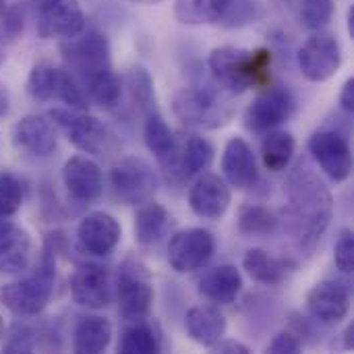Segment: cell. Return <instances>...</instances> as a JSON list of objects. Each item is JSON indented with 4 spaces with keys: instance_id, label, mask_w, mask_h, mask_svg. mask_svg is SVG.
Here are the masks:
<instances>
[{
    "instance_id": "obj_13",
    "label": "cell",
    "mask_w": 354,
    "mask_h": 354,
    "mask_svg": "<svg viewBox=\"0 0 354 354\" xmlns=\"http://www.w3.org/2000/svg\"><path fill=\"white\" fill-rule=\"evenodd\" d=\"M50 118L58 124L66 139L87 156H100L108 145V131L100 118L85 114L81 110H50Z\"/></svg>"
},
{
    "instance_id": "obj_30",
    "label": "cell",
    "mask_w": 354,
    "mask_h": 354,
    "mask_svg": "<svg viewBox=\"0 0 354 354\" xmlns=\"http://www.w3.org/2000/svg\"><path fill=\"white\" fill-rule=\"evenodd\" d=\"M232 0H176L174 17L183 25H212L222 23Z\"/></svg>"
},
{
    "instance_id": "obj_2",
    "label": "cell",
    "mask_w": 354,
    "mask_h": 354,
    "mask_svg": "<svg viewBox=\"0 0 354 354\" xmlns=\"http://www.w3.org/2000/svg\"><path fill=\"white\" fill-rule=\"evenodd\" d=\"M207 66L222 89L230 93H245L251 87L270 85L272 52L220 46L209 52Z\"/></svg>"
},
{
    "instance_id": "obj_39",
    "label": "cell",
    "mask_w": 354,
    "mask_h": 354,
    "mask_svg": "<svg viewBox=\"0 0 354 354\" xmlns=\"http://www.w3.org/2000/svg\"><path fill=\"white\" fill-rule=\"evenodd\" d=\"M303 351V342L297 334L292 332H280L270 344L268 353L272 354H299Z\"/></svg>"
},
{
    "instance_id": "obj_20",
    "label": "cell",
    "mask_w": 354,
    "mask_h": 354,
    "mask_svg": "<svg viewBox=\"0 0 354 354\" xmlns=\"http://www.w3.org/2000/svg\"><path fill=\"white\" fill-rule=\"evenodd\" d=\"M71 297L77 305L85 309H104L112 301V290H110V278L108 272L97 268V266H85L73 272L68 280Z\"/></svg>"
},
{
    "instance_id": "obj_5",
    "label": "cell",
    "mask_w": 354,
    "mask_h": 354,
    "mask_svg": "<svg viewBox=\"0 0 354 354\" xmlns=\"http://www.w3.org/2000/svg\"><path fill=\"white\" fill-rule=\"evenodd\" d=\"M110 183L114 195L124 205H143L151 201L158 193V176L153 168L137 156L120 158L110 172Z\"/></svg>"
},
{
    "instance_id": "obj_14",
    "label": "cell",
    "mask_w": 354,
    "mask_h": 354,
    "mask_svg": "<svg viewBox=\"0 0 354 354\" xmlns=\"http://www.w3.org/2000/svg\"><path fill=\"white\" fill-rule=\"evenodd\" d=\"M309 315L324 326H338L351 311V288L340 280H322L307 295Z\"/></svg>"
},
{
    "instance_id": "obj_22",
    "label": "cell",
    "mask_w": 354,
    "mask_h": 354,
    "mask_svg": "<svg viewBox=\"0 0 354 354\" xmlns=\"http://www.w3.org/2000/svg\"><path fill=\"white\" fill-rule=\"evenodd\" d=\"M31 261V236L12 222H0V274H21Z\"/></svg>"
},
{
    "instance_id": "obj_11",
    "label": "cell",
    "mask_w": 354,
    "mask_h": 354,
    "mask_svg": "<svg viewBox=\"0 0 354 354\" xmlns=\"http://www.w3.org/2000/svg\"><path fill=\"white\" fill-rule=\"evenodd\" d=\"M62 52L68 60V64L73 66V75L79 83H83L85 79L112 68V60H110V44L108 37L95 29L87 31L85 35H77L71 37V44L62 46Z\"/></svg>"
},
{
    "instance_id": "obj_42",
    "label": "cell",
    "mask_w": 354,
    "mask_h": 354,
    "mask_svg": "<svg viewBox=\"0 0 354 354\" xmlns=\"http://www.w3.org/2000/svg\"><path fill=\"white\" fill-rule=\"evenodd\" d=\"M340 108L348 114L354 112V79H346L344 85H342V91H340Z\"/></svg>"
},
{
    "instance_id": "obj_28",
    "label": "cell",
    "mask_w": 354,
    "mask_h": 354,
    "mask_svg": "<svg viewBox=\"0 0 354 354\" xmlns=\"http://www.w3.org/2000/svg\"><path fill=\"white\" fill-rule=\"evenodd\" d=\"M143 137H145L147 149L156 156V160L164 168L174 158L176 147H178V139L172 133V129L168 127V122L162 118V114H158V112L147 114L145 127H143Z\"/></svg>"
},
{
    "instance_id": "obj_4",
    "label": "cell",
    "mask_w": 354,
    "mask_h": 354,
    "mask_svg": "<svg viewBox=\"0 0 354 354\" xmlns=\"http://www.w3.org/2000/svg\"><path fill=\"white\" fill-rule=\"evenodd\" d=\"M116 297H118V313L124 322H141L147 319L153 307L156 290L147 268L139 259H124L118 270L116 280Z\"/></svg>"
},
{
    "instance_id": "obj_44",
    "label": "cell",
    "mask_w": 354,
    "mask_h": 354,
    "mask_svg": "<svg viewBox=\"0 0 354 354\" xmlns=\"http://www.w3.org/2000/svg\"><path fill=\"white\" fill-rule=\"evenodd\" d=\"M354 324H348L346 332H344V348L346 351H353L354 348Z\"/></svg>"
},
{
    "instance_id": "obj_25",
    "label": "cell",
    "mask_w": 354,
    "mask_h": 354,
    "mask_svg": "<svg viewBox=\"0 0 354 354\" xmlns=\"http://www.w3.org/2000/svg\"><path fill=\"white\" fill-rule=\"evenodd\" d=\"M243 268L251 280L263 286L282 284L290 272V263L286 259H280L266 249H249L243 257Z\"/></svg>"
},
{
    "instance_id": "obj_3",
    "label": "cell",
    "mask_w": 354,
    "mask_h": 354,
    "mask_svg": "<svg viewBox=\"0 0 354 354\" xmlns=\"http://www.w3.org/2000/svg\"><path fill=\"white\" fill-rule=\"evenodd\" d=\"M56 282V268L50 251L44 253L39 268L21 280L0 286V303L19 319L37 317L50 303Z\"/></svg>"
},
{
    "instance_id": "obj_37",
    "label": "cell",
    "mask_w": 354,
    "mask_h": 354,
    "mask_svg": "<svg viewBox=\"0 0 354 354\" xmlns=\"http://www.w3.org/2000/svg\"><path fill=\"white\" fill-rule=\"evenodd\" d=\"M4 344L2 351L4 353H31L37 346V336L35 330L27 324L17 322L8 334H4Z\"/></svg>"
},
{
    "instance_id": "obj_31",
    "label": "cell",
    "mask_w": 354,
    "mask_h": 354,
    "mask_svg": "<svg viewBox=\"0 0 354 354\" xmlns=\"http://www.w3.org/2000/svg\"><path fill=\"white\" fill-rule=\"evenodd\" d=\"M81 87H83L85 95L102 108H114V106H118V102L122 97V81L112 68L85 79L81 83Z\"/></svg>"
},
{
    "instance_id": "obj_36",
    "label": "cell",
    "mask_w": 354,
    "mask_h": 354,
    "mask_svg": "<svg viewBox=\"0 0 354 354\" xmlns=\"http://www.w3.org/2000/svg\"><path fill=\"white\" fill-rule=\"evenodd\" d=\"M334 15V0H301V21L307 29L319 31Z\"/></svg>"
},
{
    "instance_id": "obj_43",
    "label": "cell",
    "mask_w": 354,
    "mask_h": 354,
    "mask_svg": "<svg viewBox=\"0 0 354 354\" xmlns=\"http://www.w3.org/2000/svg\"><path fill=\"white\" fill-rule=\"evenodd\" d=\"M8 110H10V95H8L6 85L0 81V118H2V116H6V114H8Z\"/></svg>"
},
{
    "instance_id": "obj_19",
    "label": "cell",
    "mask_w": 354,
    "mask_h": 354,
    "mask_svg": "<svg viewBox=\"0 0 354 354\" xmlns=\"http://www.w3.org/2000/svg\"><path fill=\"white\" fill-rule=\"evenodd\" d=\"M212 160H214L212 143L199 135H189L183 141H178L176 153L164 166V172L168 178L180 183V180H187L195 174L203 172L205 168H209Z\"/></svg>"
},
{
    "instance_id": "obj_24",
    "label": "cell",
    "mask_w": 354,
    "mask_h": 354,
    "mask_svg": "<svg viewBox=\"0 0 354 354\" xmlns=\"http://www.w3.org/2000/svg\"><path fill=\"white\" fill-rule=\"evenodd\" d=\"M185 328L193 342L212 348L226 334V317L214 305H197L187 311Z\"/></svg>"
},
{
    "instance_id": "obj_40",
    "label": "cell",
    "mask_w": 354,
    "mask_h": 354,
    "mask_svg": "<svg viewBox=\"0 0 354 354\" xmlns=\"http://www.w3.org/2000/svg\"><path fill=\"white\" fill-rule=\"evenodd\" d=\"M0 19H2L0 33L4 35V39L8 44L15 41L21 35V31H23V15L19 12V8H6Z\"/></svg>"
},
{
    "instance_id": "obj_8",
    "label": "cell",
    "mask_w": 354,
    "mask_h": 354,
    "mask_svg": "<svg viewBox=\"0 0 354 354\" xmlns=\"http://www.w3.org/2000/svg\"><path fill=\"white\" fill-rule=\"evenodd\" d=\"M297 62L305 79L313 83H324L332 79L342 64L340 41L332 33L319 29L299 48Z\"/></svg>"
},
{
    "instance_id": "obj_27",
    "label": "cell",
    "mask_w": 354,
    "mask_h": 354,
    "mask_svg": "<svg viewBox=\"0 0 354 354\" xmlns=\"http://www.w3.org/2000/svg\"><path fill=\"white\" fill-rule=\"evenodd\" d=\"M112 342V326L100 315L83 317L73 334V348L79 354L104 353Z\"/></svg>"
},
{
    "instance_id": "obj_16",
    "label": "cell",
    "mask_w": 354,
    "mask_h": 354,
    "mask_svg": "<svg viewBox=\"0 0 354 354\" xmlns=\"http://www.w3.org/2000/svg\"><path fill=\"white\" fill-rule=\"evenodd\" d=\"M230 203V185L218 174H201L189 191V205L193 214L203 220H220L228 212Z\"/></svg>"
},
{
    "instance_id": "obj_15",
    "label": "cell",
    "mask_w": 354,
    "mask_h": 354,
    "mask_svg": "<svg viewBox=\"0 0 354 354\" xmlns=\"http://www.w3.org/2000/svg\"><path fill=\"white\" fill-rule=\"evenodd\" d=\"M122 236V228L118 220L108 212H91L87 214L77 228V245L83 253L93 257L110 255Z\"/></svg>"
},
{
    "instance_id": "obj_7",
    "label": "cell",
    "mask_w": 354,
    "mask_h": 354,
    "mask_svg": "<svg viewBox=\"0 0 354 354\" xmlns=\"http://www.w3.org/2000/svg\"><path fill=\"white\" fill-rule=\"evenodd\" d=\"M297 110L292 91L284 85H266L245 112V124L253 133H268L284 124Z\"/></svg>"
},
{
    "instance_id": "obj_41",
    "label": "cell",
    "mask_w": 354,
    "mask_h": 354,
    "mask_svg": "<svg viewBox=\"0 0 354 354\" xmlns=\"http://www.w3.org/2000/svg\"><path fill=\"white\" fill-rule=\"evenodd\" d=\"M212 351L214 353H224V354H249L251 353V348L247 346V344H243V342H239V340H218L214 346H212Z\"/></svg>"
},
{
    "instance_id": "obj_17",
    "label": "cell",
    "mask_w": 354,
    "mask_h": 354,
    "mask_svg": "<svg viewBox=\"0 0 354 354\" xmlns=\"http://www.w3.org/2000/svg\"><path fill=\"white\" fill-rule=\"evenodd\" d=\"M222 174L224 180L239 191H247L257 185L259 180L257 158L247 139L243 137L228 139L222 153Z\"/></svg>"
},
{
    "instance_id": "obj_32",
    "label": "cell",
    "mask_w": 354,
    "mask_h": 354,
    "mask_svg": "<svg viewBox=\"0 0 354 354\" xmlns=\"http://www.w3.org/2000/svg\"><path fill=\"white\" fill-rule=\"evenodd\" d=\"M280 226L278 216L263 205H245L239 212V230L243 236L249 239H263L272 236Z\"/></svg>"
},
{
    "instance_id": "obj_34",
    "label": "cell",
    "mask_w": 354,
    "mask_h": 354,
    "mask_svg": "<svg viewBox=\"0 0 354 354\" xmlns=\"http://www.w3.org/2000/svg\"><path fill=\"white\" fill-rule=\"evenodd\" d=\"M62 68L52 66L48 62H39L31 68L27 77V93L35 102H52L56 100V89L60 81Z\"/></svg>"
},
{
    "instance_id": "obj_48",
    "label": "cell",
    "mask_w": 354,
    "mask_h": 354,
    "mask_svg": "<svg viewBox=\"0 0 354 354\" xmlns=\"http://www.w3.org/2000/svg\"><path fill=\"white\" fill-rule=\"evenodd\" d=\"M4 10H6V0H0V17H2Z\"/></svg>"
},
{
    "instance_id": "obj_21",
    "label": "cell",
    "mask_w": 354,
    "mask_h": 354,
    "mask_svg": "<svg viewBox=\"0 0 354 354\" xmlns=\"http://www.w3.org/2000/svg\"><path fill=\"white\" fill-rule=\"evenodd\" d=\"M12 143L31 156L48 158L50 153H54V149L58 145L54 122L39 114H27L15 124Z\"/></svg>"
},
{
    "instance_id": "obj_38",
    "label": "cell",
    "mask_w": 354,
    "mask_h": 354,
    "mask_svg": "<svg viewBox=\"0 0 354 354\" xmlns=\"http://www.w3.org/2000/svg\"><path fill=\"white\" fill-rule=\"evenodd\" d=\"M334 261L342 274L354 272V234L353 230H342L334 245Z\"/></svg>"
},
{
    "instance_id": "obj_26",
    "label": "cell",
    "mask_w": 354,
    "mask_h": 354,
    "mask_svg": "<svg viewBox=\"0 0 354 354\" xmlns=\"http://www.w3.org/2000/svg\"><path fill=\"white\" fill-rule=\"evenodd\" d=\"M170 226V214L164 205L156 203L153 199L139 205L137 214H135V241L141 247H149L156 245L168 230Z\"/></svg>"
},
{
    "instance_id": "obj_10",
    "label": "cell",
    "mask_w": 354,
    "mask_h": 354,
    "mask_svg": "<svg viewBox=\"0 0 354 354\" xmlns=\"http://www.w3.org/2000/svg\"><path fill=\"white\" fill-rule=\"evenodd\" d=\"M216 251L214 234L205 228L178 230L168 243V263L176 274H193L209 263Z\"/></svg>"
},
{
    "instance_id": "obj_33",
    "label": "cell",
    "mask_w": 354,
    "mask_h": 354,
    "mask_svg": "<svg viewBox=\"0 0 354 354\" xmlns=\"http://www.w3.org/2000/svg\"><path fill=\"white\" fill-rule=\"evenodd\" d=\"M118 351L122 354H156L160 353V338L145 319L131 322L120 336Z\"/></svg>"
},
{
    "instance_id": "obj_9",
    "label": "cell",
    "mask_w": 354,
    "mask_h": 354,
    "mask_svg": "<svg viewBox=\"0 0 354 354\" xmlns=\"http://www.w3.org/2000/svg\"><path fill=\"white\" fill-rule=\"evenodd\" d=\"M35 27L44 39H71L83 33L85 12L79 0H35Z\"/></svg>"
},
{
    "instance_id": "obj_35",
    "label": "cell",
    "mask_w": 354,
    "mask_h": 354,
    "mask_svg": "<svg viewBox=\"0 0 354 354\" xmlns=\"http://www.w3.org/2000/svg\"><path fill=\"white\" fill-rule=\"evenodd\" d=\"M23 187L10 172H0V218H10L21 209Z\"/></svg>"
},
{
    "instance_id": "obj_6",
    "label": "cell",
    "mask_w": 354,
    "mask_h": 354,
    "mask_svg": "<svg viewBox=\"0 0 354 354\" xmlns=\"http://www.w3.org/2000/svg\"><path fill=\"white\" fill-rule=\"evenodd\" d=\"M174 116L193 129H218L222 127L230 110L218 100V95L205 87H185L172 97Z\"/></svg>"
},
{
    "instance_id": "obj_45",
    "label": "cell",
    "mask_w": 354,
    "mask_h": 354,
    "mask_svg": "<svg viewBox=\"0 0 354 354\" xmlns=\"http://www.w3.org/2000/svg\"><path fill=\"white\" fill-rule=\"evenodd\" d=\"M6 46H8V41H6L4 35L0 33V66H2L4 60H6Z\"/></svg>"
},
{
    "instance_id": "obj_49",
    "label": "cell",
    "mask_w": 354,
    "mask_h": 354,
    "mask_svg": "<svg viewBox=\"0 0 354 354\" xmlns=\"http://www.w3.org/2000/svg\"><path fill=\"white\" fill-rule=\"evenodd\" d=\"M131 2H137V0H131Z\"/></svg>"
},
{
    "instance_id": "obj_46",
    "label": "cell",
    "mask_w": 354,
    "mask_h": 354,
    "mask_svg": "<svg viewBox=\"0 0 354 354\" xmlns=\"http://www.w3.org/2000/svg\"><path fill=\"white\" fill-rule=\"evenodd\" d=\"M348 33L354 35V6L348 10Z\"/></svg>"
},
{
    "instance_id": "obj_47",
    "label": "cell",
    "mask_w": 354,
    "mask_h": 354,
    "mask_svg": "<svg viewBox=\"0 0 354 354\" xmlns=\"http://www.w3.org/2000/svg\"><path fill=\"white\" fill-rule=\"evenodd\" d=\"M4 334H6V326H4V319H2V315H0V340L4 338Z\"/></svg>"
},
{
    "instance_id": "obj_12",
    "label": "cell",
    "mask_w": 354,
    "mask_h": 354,
    "mask_svg": "<svg viewBox=\"0 0 354 354\" xmlns=\"http://www.w3.org/2000/svg\"><path fill=\"white\" fill-rule=\"evenodd\" d=\"M309 153L322 168V172L334 180V183H344L353 174V149L351 143L344 135L338 131H317L311 135L309 143Z\"/></svg>"
},
{
    "instance_id": "obj_1",
    "label": "cell",
    "mask_w": 354,
    "mask_h": 354,
    "mask_svg": "<svg viewBox=\"0 0 354 354\" xmlns=\"http://www.w3.org/2000/svg\"><path fill=\"white\" fill-rule=\"evenodd\" d=\"M288 209L299 247L313 251L334 218V197L330 189L311 170L297 172L288 185Z\"/></svg>"
},
{
    "instance_id": "obj_29",
    "label": "cell",
    "mask_w": 354,
    "mask_h": 354,
    "mask_svg": "<svg viewBox=\"0 0 354 354\" xmlns=\"http://www.w3.org/2000/svg\"><path fill=\"white\" fill-rule=\"evenodd\" d=\"M297 151V141L292 133L284 129H272L261 141V162L272 172H282L290 166Z\"/></svg>"
},
{
    "instance_id": "obj_18",
    "label": "cell",
    "mask_w": 354,
    "mask_h": 354,
    "mask_svg": "<svg viewBox=\"0 0 354 354\" xmlns=\"http://www.w3.org/2000/svg\"><path fill=\"white\" fill-rule=\"evenodd\" d=\"M62 183L68 195L81 203L100 199L104 191V174L89 156H73L64 162Z\"/></svg>"
},
{
    "instance_id": "obj_23",
    "label": "cell",
    "mask_w": 354,
    "mask_h": 354,
    "mask_svg": "<svg viewBox=\"0 0 354 354\" xmlns=\"http://www.w3.org/2000/svg\"><path fill=\"white\" fill-rule=\"evenodd\" d=\"M199 295L216 305H232L243 292V274L236 266H218L199 280Z\"/></svg>"
}]
</instances>
